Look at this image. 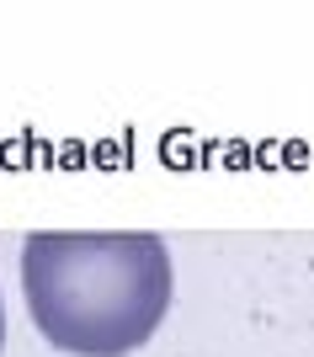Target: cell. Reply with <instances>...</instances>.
Returning a JSON list of instances; mask_svg holds the SVG:
<instances>
[{
    "label": "cell",
    "instance_id": "1",
    "mask_svg": "<svg viewBox=\"0 0 314 357\" xmlns=\"http://www.w3.org/2000/svg\"><path fill=\"white\" fill-rule=\"evenodd\" d=\"M171 251L160 235H27L22 294L48 347L70 357H128L171 310Z\"/></svg>",
    "mask_w": 314,
    "mask_h": 357
},
{
    "label": "cell",
    "instance_id": "2",
    "mask_svg": "<svg viewBox=\"0 0 314 357\" xmlns=\"http://www.w3.org/2000/svg\"><path fill=\"white\" fill-rule=\"evenodd\" d=\"M0 347H6V304H0Z\"/></svg>",
    "mask_w": 314,
    "mask_h": 357
}]
</instances>
